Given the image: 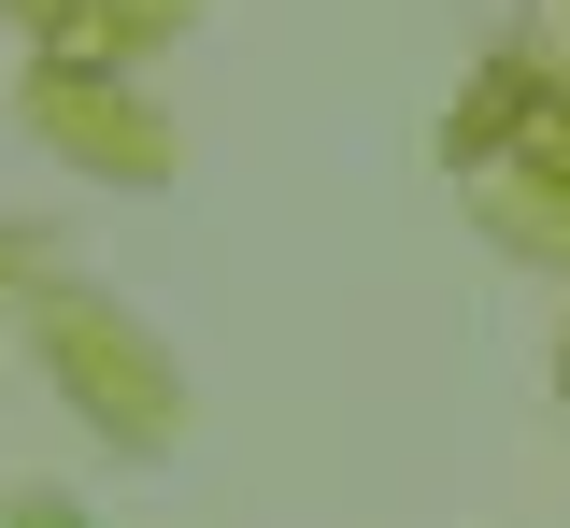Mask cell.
<instances>
[{
  "instance_id": "cell-1",
  "label": "cell",
  "mask_w": 570,
  "mask_h": 528,
  "mask_svg": "<svg viewBox=\"0 0 570 528\" xmlns=\"http://www.w3.org/2000/svg\"><path fill=\"white\" fill-rule=\"evenodd\" d=\"M58 358H71V385H86V414H100V429L129 414V443H171V385L142 372V329H100V314H58Z\"/></svg>"
},
{
  "instance_id": "cell-2",
  "label": "cell",
  "mask_w": 570,
  "mask_h": 528,
  "mask_svg": "<svg viewBox=\"0 0 570 528\" xmlns=\"http://www.w3.org/2000/svg\"><path fill=\"white\" fill-rule=\"evenodd\" d=\"M14 528H71V515H58V500H14Z\"/></svg>"
}]
</instances>
